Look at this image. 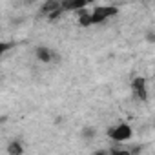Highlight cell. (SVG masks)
Returning <instances> with one entry per match:
<instances>
[{"mask_svg": "<svg viewBox=\"0 0 155 155\" xmlns=\"http://www.w3.org/2000/svg\"><path fill=\"white\" fill-rule=\"evenodd\" d=\"M117 13H119V9L115 6H97L90 13V26H93V24H104L108 18L115 17Z\"/></svg>", "mask_w": 155, "mask_h": 155, "instance_id": "cell-1", "label": "cell"}, {"mask_svg": "<svg viewBox=\"0 0 155 155\" xmlns=\"http://www.w3.org/2000/svg\"><path fill=\"white\" fill-rule=\"evenodd\" d=\"M108 137L111 140H115V142H126V140H130L133 137V130H131V126L128 122H120V124L108 130Z\"/></svg>", "mask_w": 155, "mask_h": 155, "instance_id": "cell-2", "label": "cell"}, {"mask_svg": "<svg viewBox=\"0 0 155 155\" xmlns=\"http://www.w3.org/2000/svg\"><path fill=\"white\" fill-rule=\"evenodd\" d=\"M131 93L137 101H148V86H146V81L142 77H135L133 82H131Z\"/></svg>", "mask_w": 155, "mask_h": 155, "instance_id": "cell-3", "label": "cell"}, {"mask_svg": "<svg viewBox=\"0 0 155 155\" xmlns=\"http://www.w3.org/2000/svg\"><path fill=\"white\" fill-rule=\"evenodd\" d=\"M95 0H60V9L64 11H82L91 6Z\"/></svg>", "mask_w": 155, "mask_h": 155, "instance_id": "cell-4", "label": "cell"}, {"mask_svg": "<svg viewBox=\"0 0 155 155\" xmlns=\"http://www.w3.org/2000/svg\"><path fill=\"white\" fill-rule=\"evenodd\" d=\"M40 13L46 15V17H49L51 20L57 18L62 13V9H60V0H46V2L40 6Z\"/></svg>", "mask_w": 155, "mask_h": 155, "instance_id": "cell-5", "label": "cell"}, {"mask_svg": "<svg viewBox=\"0 0 155 155\" xmlns=\"http://www.w3.org/2000/svg\"><path fill=\"white\" fill-rule=\"evenodd\" d=\"M35 55H37V58H38L40 62H44V64H51V62H55V60L58 58V53H57L55 49L48 48V46H38V48L35 49Z\"/></svg>", "mask_w": 155, "mask_h": 155, "instance_id": "cell-6", "label": "cell"}, {"mask_svg": "<svg viewBox=\"0 0 155 155\" xmlns=\"http://www.w3.org/2000/svg\"><path fill=\"white\" fill-rule=\"evenodd\" d=\"M8 151H9L11 155H20V153H24V146H22L18 140H13V142L8 146Z\"/></svg>", "mask_w": 155, "mask_h": 155, "instance_id": "cell-7", "label": "cell"}, {"mask_svg": "<svg viewBox=\"0 0 155 155\" xmlns=\"http://www.w3.org/2000/svg\"><path fill=\"white\" fill-rule=\"evenodd\" d=\"M11 48H13V44H11V42H2V40H0V57L6 55Z\"/></svg>", "mask_w": 155, "mask_h": 155, "instance_id": "cell-8", "label": "cell"}, {"mask_svg": "<svg viewBox=\"0 0 155 155\" xmlns=\"http://www.w3.org/2000/svg\"><path fill=\"white\" fill-rule=\"evenodd\" d=\"M93 135H95V130H93V128H84V130H82V137H84V139H91Z\"/></svg>", "mask_w": 155, "mask_h": 155, "instance_id": "cell-9", "label": "cell"}]
</instances>
